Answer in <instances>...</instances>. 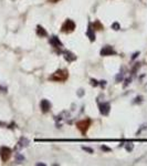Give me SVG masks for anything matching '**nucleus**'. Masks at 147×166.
I'll list each match as a JSON object with an SVG mask.
<instances>
[{"label":"nucleus","mask_w":147,"mask_h":166,"mask_svg":"<svg viewBox=\"0 0 147 166\" xmlns=\"http://www.w3.org/2000/svg\"><path fill=\"white\" fill-rule=\"evenodd\" d=\"M86 35L89 36V38H90V40H91V41H94V40H95V35H94V32H93V29H92L91 24L89 26V30H87Z\"/></svg>","instance_id":"1a4fd4ad"},{"label":"nucleus","mask_w":147,"mask_h":166,"mask_svg":"<svg viewBox=\"0 0 147 166\" xmlns=\"http://www.w3.org/2000/svg\"><path fill=\"white\" fill-rule=\"evenodd\" d=\"M0 156H1V159L3 162H7L9 157L11 156V150L7 146H2L0 148Z\"/></svg>","instance_id":"f03ea898"},{"label":"nucleus","mask_w":147,"mask_h":166,"mask_svg":"<svg viewBox=\"0 0 147 166\" xmlns=\"http://www.w3.org/2000/svg\"><path fill=\"white\" fill-rule=\"evenodd\" d=\"M112 28H114L115 30H119V24L117 23V22H115V23H113Z\"/></svg>","instance_id":"ddd939ff"},{"label":"nucleus","mask_w":147,"mask_h":166,"mask_svg":"<svg viewBox=\"0 0 147 166\" xmlns=\"http://www.w3.org/2000/svg\"><path fill=\"white\" fill-rule=\"evenodd\" d=\"M102 150H103V151H107V152L111 151V150H110L108 147H106V146H102Z\"/></svg>","instance_id":"f3484780"},{"label":"nucleus","mask_w":147,"mask_h":166,"mask_svg":"<svg viewBox=\"0 0 147 166\" xmlns=\"http://www.w3.org/2000/svg\"><path fill=\"white\" fill-rule=\"evenodd\" d=\"M52 1H58V0H52Z\"/></svg>","instance_id":"6ab92c4d"},{"label":"nucleus","mask_w":147,"mask_h":166,"mask_svg":"<svg viewBox=\"0 0 147 166\" xmlns=\"http://www.w3.org/2000/svg\"><path fill=\"white\" fill-rule=\"evenodd\" d=\"M75 28V23L72 21V20H66V21L63 23L62 26V31L63 32H71L73 31Z\"/></svg>","instance_id":"20e7f679"},{"label":"nucleus","mask_w":147,"mask_h":166,"mask_svg":"<svg viewBox=\"0 0 147 166\" xmlns=\"http://www.w3.org/2000/svg\"><path fill=\"white\" fill-rule=\"evenodd\" d=\"M40 106H41L42 112L47 113L50 110V108H51V104H50V102L48 100H42L41 103H40Z\"/></svg>","instance_id":"423d86ee"},{"label":"nucleus","mask_w":147,"mask_h":166,"mask_svg":"<svg viewBox=\"0 0 147 166\" xmlns=\"http://www.w3.org/2000/svg\"><path fill=\"white\" fill-rule=\"evenodd\" d=\"M122 80H123V74H119V75L116 77V81L119 82V81H122Z\"/></svg>","instance_id":"4468645a"},{"label":"nucleus","mask_w":147,"mask_h":166,"mask_svg":"<svg viewBox=\"0 0 147 166\" xmlns=\"http://www.w3.org/2000/svg\"><path fill=\"white\" fill-rule=\"evenodd\" d=\"M83 150L86 152H89V153H93V151H92L91 148H89V147H83Z\"/></svg>","instance_id":"2eb2a0df"},{"label":"nucleus","mask_w":147,"mask_h":166,"mask_svg":"<svg viewBox=\"0 0 147 166\" xmlns=\"http://www.w3.org/2000/svg\"><path fill=\"white\" fill-rule=\"evenodd\" d=\"M17 159H18V161H23L24 157H23V156H21V155H17Z\"/></svg>","instance_id":"dca6fc26"},{"label":"nucleus","mask_w":147,"mask_h":166,"mask_svg":"<svg viewBox=\"0 0 147 166\" xmlns=\"http://www.w3.org/2000/svg\"><path fill=\"white\" fill-rule=\"evenodd\" d=\"M50 43L52 44V45H54V47H62V43H61V41L59 40V38L58 37H52L51 39H50Z\"/></svg>","instance_id":"6e6552de"},{"label":"nucleus","mask_w":147,"mask_h":166,"mask_svg":"<svg viewBox=\"0 0 147 166\" xmlns=\"http://www.w3.org/2000/svg\"><path fill=\"white\" fill-rule=\"evenodd\" d=\"M90 123H91V121L90 120H83V121H81V122H79L77 124V129L81 131V133L82 134H85L86 133V131H87V129H89V126H90Z\"/></svg>","instance_id":"7ed1b4c3"},{"label":"nucleus","mask_w":147,"mask_h":166,"mask_svg":"<svg viewBox=\"0 0 147 166\" xmlns=\"http://www.w3.org/2000/svg\"><path fill=\"white\" fill-rule=\"evenodd\" d=\"M68 78V73L66 71H62V70H59L56 71L52 77H51V80H54V81H64Z\"/></svg>","instance_id":"f257e3e1"},{"label":"nucleus","mask_w":147,"mask_h":166,"mask_svg":"<svg viewBox=\"0 0 147 166\" xmlns=\"http://www.w3.org/2000/svg\"><path fill=\"white\" fill-rule=\"evenodd\" d=\"M95 28H98V30L103 29V27L101 26V23H100L98 21H96L95 23H94V29H95Z\"/></svg>","instance_id":"f8f14e48"},{"label":"nucleus","mask_w":147,"mask_h":166,"mask_svg":"<svg viewBox=\"0 0 147 166\" xmlns=\"http://www.w3.org/2000/svg\"><path fill=\"white\" fill-rule=\"evenodd\" d=\"M112 54H116V52L110 45H106L101 50V56H112Z\"/></svg>","instance_id":"39448f33"},{"label":"nucleus","mask_w":147,"mask_h":166,"mask_svg":"<svg viewBox=\"0 0 147 166\" xmlns=\"http://www.w3.org/2000/svg\"><path fill=\"white\" fill-rule=\"evenodd\" d=\"M92 84H93V85H95V87H96V85H98V82H96V81H95V80H92Z\"/></svg>","instance_id":"a211bd4d"},{"label":"nucleus","mask_w":147,"mask_h":166,"mask_svg":"<svg viewBox=\"0 0 147 166\" xmlns=\"http://www.w3.org/2000/svg\"><path fill=\"white\" fill-rule=\"evenodd\" d=\"M110 104L108 103H103V104H100V111H101V113L102 114H104V115H107L108 114V112H110Z\"/></svg>","instance_id":"0eeeda50"},{"label":"nucleus","mask_w":147,"mask_h":166,"mask_svg":"<svg viewBox=\"0 0 147 166\" xmlns=\"http://www.w3.org/2000/svg\"><path fill=\"white\" fill-rule=\"evenodd\" d=\"M65 59L69 61H72V60H75V56H73L70 52H65Z\"/></svg>","instance_id":"9b49d317"},{"label":"nucleus","mask_w":147,"mask_h":166,"mask_svg":"<svg viewBox=\"0 0 147 166\" xmlns=\"http://www.w3.org/2000/svg\"><path fill=\"white\" fill-rule=\"evenodd\" d=\"M37 33H38V36H40V37H45V36H47V31L43 29L42 27H40V26H38Z\"/></svg>","instance_id":"9d476101"}]
</instances>
